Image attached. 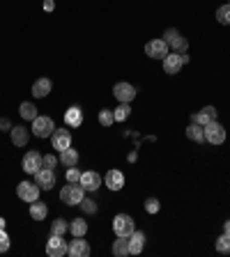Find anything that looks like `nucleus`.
<instances>
[{
    "label": "nucleus",
    "instance_id": "9",
    "mask_svg": "<svg viewBox=\"0 0 230 257\" xmlns=\"http://www.w3.org/2000/svg\"><path fill=\"white\" fill-rule=\"evenodd\" d=\"M35 184H37L42 191H51L55 186V172L49 168H39L35 172Z\"/></svg>",
    "mask_w": 230,
    "mask_h": 257
},
{
    "label": "nucleus",
    "instance_id": "12",
    "mask_svg": "<svg viewBox=\"0 0 230 257\" xmlns=\"http://www.w3.org/2000/svg\"><path fill=\"white\" fill-rule=\"evenodd\" d=\"M67 255L71 257H88L90 255V243L83 236H74L71 243L67 246Z\"/></svg>",
    "mask_w": 230,
    "mask_h": 257
},
{
    "label": "nucleus",
    "instance_id": "40",
    "mask_svg": "<svg viewBox=\"0 0 230 257\" xmlns=\"http://www.w3.org/2000/svg\"><path fill=\"white\" fill-rule=\"evenodd\" d=\"M0 131H12V122L7 117H0Z\"/></svg>",
    "mask_w": 230,
    "mask_h": 257
},
{
    "label": "nucleus",
    "instance_id": "24",
    "mask_svg": "<svg viewBox=\"0 0 230 257\" xmlns=\"http://www.w3.org/2000/svg\"><path fill=\"white\" fill-rule=\"evenodd\" d=\"M69 232L74 236H85V234H88V223H85L83 218H74L69 223Z\"/></svg>",
    "mask_w": 230,
    "mask_h": 257
},
{
    "label": "nucleus",
    "instance_id": "33",
    "mask_svg": "<svg viewBox=\"0 0 230 257\" xmlns=\"http://www.w3.org/2000/svg\"><path fill=\"white\" fill-rule=\"evenodd\" d=\"M12 246V241H10V234H7L5 230H0V252H7Z\"/></svg>",
    "mask_w": 230,
    "mask_h": 257
},
{
    "label": "nucleus",
    "instance_id": "8",
    "mask_svg": "<svg viewBox=\"0 0 230 257\" xmlns=\"http://www.w3.org/2000/svg\"><path fill=\"white\" fill-rule=\"evenodd\" d=\"M39 191H42V188H39L35 181H21L17 186V195L21 197L23 202H35V200H39Z\"/></svg>",
    "mask_w": 230,
    "mask_h": 257
},
{
    "label": "nucleus",
    "instance_id": "10",
    "mask_svg": "<svg viewBox=\"0 0 230 257\" xmlns=\"http://www.w3.org/2000/svg\"><path fill=\"white\" fill-rule=\"evenodd\" d=\"M67 246H69V243H65L62 236L51 234V239L46 241V255L49 257H62V255H67Z\"/></svg>",
    "mask_w": 230,
    "mask_h": 257
},
{
    "label": "nucleus",
    "instance_id": "4",
    "mask_svg": "<svg viewBox=\"0 0 230 257\" xmlns=\"http://www.w3.org/2000/svg\"><path fill=\"white\" fill-rule=\"evenodd\" d=\"M203 129H205V140H207L209 145H223L225 142V126L219 124L216 120L209 122V124L203 126Z\"/></svg>",
    "mask_w": 230,
    "mask_h": 257
},
{
    "label": "nucleus",
    "instance_id": "26",
    "mask_svg": "<svg viewBox=\"0 0 230 257\" xmlns=\"http://www.w3.org/2000/svg\"><path fill=\"white\" fill-rule=\"evenodd\" d=\"M65 232H69V223L65 218H58L51 223V234H58V236H65Z\"/></svg>",
    "mask_w": 230,
    "mask_h": 257
},
{
    "label": "nucleus",
    "instance_id": "2",
    "mask_svg": "<svg viewBox=\"0 0 230 257\" xmlns=\"http://www.w3.org/2000/svg\"><path fill=\"white\" fill-rule=\"evenodd\" d=\"M134 230H136V223L129 213H115L113 218V232L118 236H132Z\"/></svg>",
    "mask_w": 230,
    "mask_h": 257
},
{
    "label": "nucleus",
    "instance_id": "13",
    "mask_svg": "<svg viewBox=\"0 0 230 257\" xmlns=\"http://www.w3.org/2000/svg\"><path fill=\"white\" fill-rule=\"evenodd\" d=\"M78 184H81V186L85 188L88 193H92V191H97V188L101 186V177H99L94 170H85V172H81Z\"/></svg>",
    "mask_w": 230,
    "mask_h": 257
},
{
    "label": "nucleus",
    "instance_id": "31",
    "mask_svg": "<svg viewBox=\"0 0 230 257\" xmlns=\"http://www.w3.org/2000/svg\"><path fill=\"white\" fill-rule=\"evenodd\" d=\"M216 21H219L221 26H230V5H221L219 10H216Z\"/></svg>",
    "mask_w": 230,
    "mask_h": 257
},
{
    "label": "nucleus",
    "instance_id": "18",
    "mask_svg": "<svg viewBox=\"0 0 230 257\" xmlns=\"http://www.w3.org/2000/svg\"><path fill=\"white\" fill-rule=\"evenodd\" d=\"M51 88H53V83L49 81V78H37V81L33 83V97L35 99H44L51 94Z\"/></svg>",
    "mask_w": 230,
    "mask_h": 257
},
{
    "label": "nucleus",
    "instance_id": "36",
    "mask_svg": "<svg viewBox=\"0 0 230 257\" xmlns=\"http://www.w3.org/2000/svg\"><path fill=\"white\" fill-rule=\"evenodd\" d=\"M42 165L49 170H55V165H58V159H55L53 154H46V156H42Z\"/></svg>",
    "mask_w": 230,
    "mask_h": 257
},
{
    "label": "nucleus",
    "instance_id": "41",
    "mask_svg": "<svg viewBox=\"0 0 230 257\" xmlns=\"http://www.w3.org/2000/svg\"><path fill=\"white\" fill-rule=\"evenodd\" d=\"M44 10H46V12H53V10H55L53 0H44Z\"/></svg>",
    "mask_w": 230,
    "mask_h": 257
},
{
    "label": "nucleus",
    "instance_id": "11",
    "mask_svg": "<svg viewBox=\"0 0 230 257\" xmlns=\"http://www.w3.org/2000/svg\"><path fill=\"white\" fill-rule=\"evenodd\" d=\"M21 168H23V172H28V175H35V172L42 168V154L35 152V149L26 152V156H23V161H21Z\"/></svg>",
    "mask_w": 230,
    "mask_h": 257
},
{
    "label": "nucleus",
    "instance_id": "42",
    "mask_svg": "<svg viewBox=\"0 0 230 257\" xmlns=\"http://www.w3.org/2000/svg\"><path fill=\"white\" fill-rule=\"evenodd\" d=\"M223 232H225V234H230V220H225V223H223Z\"/></svg>",
    "mask_w": 230,
    "mask_h": 257
},
{
    "label": "nucleus",
    "instance_id": "43",
    "mask_svg": "<svg viewBox=\"0 0 230 257\" xmlns=\"http://www.w3.org/2000/svg\"><path fill=\"white\" fill-rule=\"evenodd\" d=\"M5 225H7V220L3 218V216H0V230H5Z\"/></svg>",
    "mask_w": 230,
    "mask_h": 257
},
{
    "label": "nucleus",
    "instance_id": "27",
    "mask_svg": "<svg viewBox=\"0 0 230 257\" xmlns=\"http://www.w3.org/2000/svg\"><path fill=\"white\" fill-rule=\"evenodd\" d=\"M168 44H170V49L175 51V53H184V51L189 49V42H186V39L182 37V35H177L175 39H170Z\"/></svg>",
    "mask_w": 230,
    "mask_h": 257
},
{
    "label": "nucleus",
    "instance_id": "30",
    "mask_svg": "<svg viewBox=\"0 0 230 257\" xmlns=\"http://www.w3.org/2000/svg\"><path fill=\"white\" fill-rule=\"evenodd\" d=\"M99 124H101V126H113V124H115L113 110H108V108L99 110Z\"/></svg>",
    "mask_w": 230,
    "mask_h": 257
},
{
    "label": "nucleus",
    "instance_id": "21",
    "mask_svg": "<svg viewBox=\"0 0 230 257\" xmlns=\"http://www.w3.org/2000/svg\"><path fill=\"white\" fill-rule=\"evenodd\" d=\"M46 216H49V207H46L44 202H39V200L30 202V218L33 220H44Z\"/></svg>",
    "mask_w": 230,
    "mask_h": 257
},
{
    "label": "nucleus",
    "instance_id": "25",
    "mask_svg": "<svg viewBox=\"0 0 230 257\" xmlns=\"http://www.w3.org/2000/svg\"><path fill=\"white\" fill-rule=\"evenodd\" d=\"M19 113H21V117H23V120H30V122H33L35 117L39 115V113H37V108H35V104H30V101H23V104L19 106Z\"/></svg>",
    "mask_w": 230,
    "mask_h": 257
},
{
    "label": "nucleus",
    "instance_id": "32",
    "mask_svg": "<svg viewBox=\"0 0 230 257\" xmlns=\"http://www.w3.org/2000/svg\"><path fill=\"white\" fill-rule=\"evenodd\" d=\"M216 250L228 255V252H230V234H225V232H223V234L216 239Z\"/></svg>",
    "mask_w": 230,
    "mask_h": 257
},
{
    "label": "nucleus",
    "instance_id": "1",
    "mask_svg": "<svg viewBox=\"0 0 230 257\" xmlns=\"http://www.w3.org/2000/svg\"><path fill=\"white\" fill-rule=\"evenodd\" d=\"M85 197V188L81 186V184H67V186H62L60 191V200L65 204H69V207H76V204H81V200Z\"/></svg>",
    "mask_w": 230,
    "mask_h": 257
},
{
    "label": "nucleus",
    "instance_id": "7",
    "mask_svg": "<svg viewBox=\"0 0 230 257\" xmlns=\"http://www.w3.org/2000/svg\"><path fill=\"white\" fill-rule=\"evenodd\" d=\"M51 147H53L55 152H65L67 147H71L69 129H55V131L51 133Z\"/></svg>",
    "mask_w": 230,
    "mask_h": 257
},
{
    "label": "nucleus",
    "instance_id": "34",
    "mask_svg": "<svg viewBox=\"0 0 230 257\" xmlns=\"http://www.w3.org/2000/svg\"><path fill=\"white\" fill-rule=\"evenodd\" d=\"M145 211L148 213L159 211V200H157V197H148V200H145Z\"/></svg>",
    "mask_w": 230,
    "mask_h": 257
},
{
    "label": "nucleus",
    "instance_id": "38",
    "mask_svg": "<svg viewBox=\"0 0 230 257\" xmlns=\"http://www.w3.org/2000/svg\"><path fill=\"white\" fill-rule=\"evenodd\" d=\"M203 113H205V115L209 117V120H216V115H219V113H216V108H214V106H205V108H203Z\"/></svg>",
    "mask_w": 230,
    "mask_h": 257
},
{
    "label": "nucleus",
    "instance_id": "39",
    "mask_svg": "<svg viewBox=\"0 0 230 257\" xmlns=\"http://www.w3.org/2000/svg\"><path fill=\"white\" fill-rule=\"evenodd\" d=\"M177 35H180V30H177V28H170V30H166L164 33V39L166 42H170V39H175Z\"/></svg>",
    "mask_w": 230,
    "mask_h": 257
},
{
    "label": "nucleus",
    "instance_id": "23",
    "mask_svg": "<svg viewBox=\"0 0 230 257\" xmlns=\"http://www.w3.org/2000/svg\"><path fill=\"white\" fill-rule=\"evenodd\" d=\"M60 163L67 165V168H74L78 163V152L74 147H67L65 152H60Z\"/></svg>",
    "mask_w": 230,
    "mask_h": 257
},
{
    "label": "nucleus",
    "instance_id": "20",
    "mask_svg": "<svg viewBox=\"0 0 230 257\" xmlns=\"http://www.w3.org/2000/svg\"><path fill=\"white\" fill-rule=\"evenodd\" d=\"M186 138L193 142H198V145H203L205 142V129L200 124H196V122H191V124L186 126Z\"/></svg>",
    "mask_w": 230,
    "mask_h": 257
},
{
    "label": "nucleus",
    "instance_id": "16",
    "mask_svg": "<svg viewBox=\"0 0 230 257\" xmlns=\"http://www.w3.org/2000/svg\"><path fill=\"white\" fill-rule=\"evenodd\" d=\"M65 124L71 126V129H78L83 124V110L78 106H69L65 110Z\"/></svg>",
    "mask_w": 230,
    "mask_h": 257
},
{
    "label": "nucleus",
    "instance_id": "29",
    "mask_svg": "<svg viewBox=\"0 0 230 257\" xmlns=\"http://www.w3.org/2000/svg\"><path fill=\"white\" fill-rule=\"evenodd\" d=\"M78 207H81V211L85 213V216H92V213H97V202H94V200H90V197H83Z\"/></svg>",
    "mask_w": 230,
    "mask_h": 257
},
{
    "label": "nucleus",
    "instance_id": "17",
    "mask_svg": "<svg viewBox=\"0 0 230 257\" xmlns=\"http://www.w3.org/2000/svg\"><path fill=\"white\" fill-rule=\"evenodd\" d=\"M12 145L14 147H26L28 145V138H30V131L26 126H12Z\"/></svg>",
    "mask_w": 230,
    "mask_h": 257
},
{
    "label": "nucleus",
    "instance_id": "14",
    "mask_svg": "<svg viewBox=\"0 0 230 257\" xmlns=\"http://www.w3.org/2000/svg\"><path fill=\"white\" fill-rule=\"evenodd\" d=\"M161 62H164V71H166V74H170V76L180 74V69L184 67V62H182V55H180V53H175V51L166 55V58H164Z\"/></svg>",
    "mask_w": 230,
    "mask_h": 257
},
{
    "label": "nucleus",
    "instance_id": "28",
    "mask_svg": "<svg viewBox=\"0 0 230 257\" xmlns=\"http://www.w3.org/2000/svg\"><path fill=\"white\" fill-rule=\"evenodd\" d=\"M113 115H115V122H125L127 117L132 115V108H129V104H120L113 110Z\"/></svg>",
    "mask_w": 230,
    "mask_h": 257
},
{
    "label": "nucleus",
    "instance_id": "6",
    "mask_svg": "<svg viewBox=\"0 0 230 257\" xmlns=\"http://www.w3.org/2000/svg\"><path fill=\"white\" fill-rule=\"evenodd\" d=\"M113 94H115V99L120 101V104H132L134 101V97H136V88H134L132 83H115L113 85Z\"/></svg>",
    "mask_w": 230,
    "mask_h": 257
},
{
    "label": "nucleus",
    "instance_id": "15",
    "mask_svg": "<svg viewBox=\"0 0 230 257\" xmlns=\"http://www.w3.org/2000/svg\"><path fill=\"white\" fill-rule=\"evenodd\" d=\"M104 184L110 191H122L125 188V175H122L120 170H108L104 177Z\"/></svg>",
    "mask_w": 230,
    "mask_h": 257
},
{
    "label": "nucleus",
    "instance_id": "37",
    "mask_svg": "<svg viewBox=\"0 0 230 257\" xmlns=\"http://www.w3.org/2000/svg\"><path fill=\"white\" fill-rule=\"evenodd\" d=\"M78 179H81V172L76 170V165H74V168H67V181H69V184H76Z\"/></svg>",
    "mask_w": 230,
    "mask_h": 257
},
{
    "label": "nucleus",
    "instance_id": "3",
    "mask_svg": "<svg viewBox=\"0 0 230 257\" xmlns=\"http://www.w3.org/2000/svg\"><path fill=\"white\" fill-rule=\"evenodd\" d=\"M30 131L37 138H51V133L55 131V122L46 115H37L33 120V129H30Z\"/></svg>",
    "mask_w": 230,
    "mask_h": 257
},
{
    "label": "nucleus",
    "instance_id": "35",
    "mask_svg": "<svg viewBox=\"0 0 230 257\" xmlns=\"http://www.w3.org/2000/svg\"><path fill=\"white\" fill-rule=\"evenodd\" d=\"M191 122H196V124H200V126H207V124H209V122H214V120H209V117H207V115H205L203 110H200V113H193Z\"/></svg>",
    "mask_w": 230,
    "mask_h": 257
},
{
    "label": "nucleus",
    "instance_id": "22",
    "mask_svg": "<svg viewBox=\"0 0 230 257\" xmlns=\"http://www.w3.org/2000/svg\"><path fill=\"white\" fill-rule=\"evenodd\" d=\"M113 255L115 257H127L129 255V236H118V239H115Z\"/></svg>",
    "mask_w": 230,
    "mask_h": 257
},
{
    "label": "nucleus",
    "instance_id": "19",
    "mask_svg": "<svg viewBox=\"0 0 230 257\" xmlns=\"http://www.w3.org/2000/svg\"><path fill=\"white\" fill-rule=\"evenodd\" d=\"M145 248V234L138 230H134V234L129 236V255H138Z\"/></svg>",
    "mask_w": 230,
    "mask_h": 257
},
{
    "label": "nucleus",
    "instance_id": "5",
    "mask_svg": "<svg viewBox=\"0 0 230 257\" xmlns=\"http://www.w3.org/2000/svg\"><path fill=\"white\" fill-rule=\"evenodd\" d=\"M145 55L152 58V60H164L168 55V42L166 39H152L145 44Z\"/></svg>",
    "mask_w": 230,
    "mask_h": 257
}]
</instances>
